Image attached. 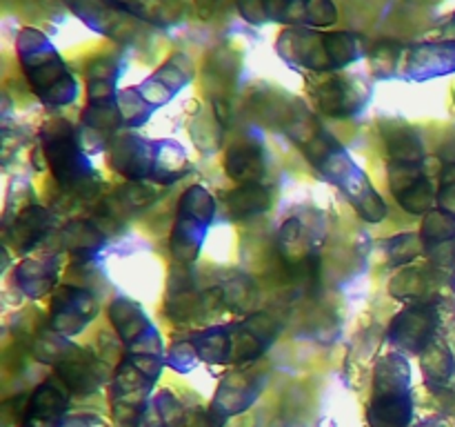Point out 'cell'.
<instances>
[{"label": "cell", "mask_w": 455, "mask_h": 427, "mask_svg": "<svg viewBox=\"0 0 455 427\" xmlns=\"http://www.w3.org/2000/svg\"><path fill=\"white\" fill-rule=\"evenodd\" d=\"M434 314L427 307H411L403 316L395 318L394 341L407 350L418 351L429 342L431 327H434Z\"/></svg>", "instance_id": "cell-1"}, {"label": "cell", "mask_w": 455, "mask_h": 427, "mask_svg": "<svg viewBox=\"0 0 455 427\" xmlns=\"http://www.w3.org/2000/svg\"><path fill=\"white\" fill-rule=\"evenodd\" d=\"M411 418V399L407 390H378L371 405L373 427H404Z\"/></svg>", "instance_id": "cell-2"}, {"label": "cell", "mask_w": 455, "mask_h": 427, "mask_svg": "<svg viewBox=\"0 0 455 427\" xmlns=\"http://www.w3.org/2000/svg\"><path fill=\"white\" fill-rule=\"evenodd\" d=\"M60 378L65 385L69 387L74 394H93L102 383V367L92 360V363H83V360H65L58 367Z\"/></svg>", "instance_id": "cell-3"}, {"label": "cell", "mask_w": 455, "mask_h": 427, "mask_svg": "<svg viewBox=\"0 0 455 427\" xmlns=\"http://www.w3.org/2000/svg\"><path fill=\"white\" fill-rule=\"evenodd\" d=\"M227 207H229L231 216L235 218L256 216L269 207V191L258 182H249V185L240 187L227 196Z\"/></svg>", "instance_id": "cell-4"}, {"label": "cell", "mask_w": 455, "mask_h": 427, "mask_svg": "<svg viewBox=\"0 0 455 427\" xmlns=\"http://www.w3.org/2000/svg\"><path fill=\"white\" fill-rule=\"evenodd\" d=\"M227 172L238 181L256 182L265 172V163H262V154L256 147H234L227 156Z\"/></svg>", "instance_id": "cell-5"}]
</instances>
